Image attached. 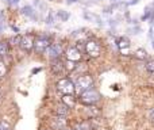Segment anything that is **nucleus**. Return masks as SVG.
<instances>
[{"label": "nucleus", "mask_w": 154, "mask_h": 130, "mask_svg": "<svg viewBox=\"0 0 154 130\" xmlns=\"http://www.w3.org/2000/svg\"><path fill=\"white\" fill-rule=\"evenodd\" d=\"M99 100H100V94H99L95 88H91V90H87L80 94V102H81L82 104L93 106V104L97 103Z\"/></svg>", "instance_id": "nucleus-1"}, {"label": "nucleus", "mask_w": 154, "mask_h": 130, "mask_svg": "<svg viewBox=\"0 0 154 130\" xmlns=\"http://www.w3.org/2000/svg\"><path fill=\"white\" fill-rule=\"evenodd\" d=\"M75 87H76V91H79L80 94L87 91V90L93 88L92 76H89V75H81V76H79L75 81Z\"/></svg>", "instance_id": "nucleus-2"}, {"label": "nucleus", "mask_w": 154, "mask_h": 130, "mask_svg": "<svg viewBox=\"0 0 154 130\" xmlns=\"http://www.w3.org/2000/svg\"><path fill=\"white\" fill-rule=\"evenodd\" d=\"M57 90L62 95H73L76 91V87L72 80L68 79V77H64V79H60L57 81Z\"/></svg>", "instance_id": "nucleus-3"}, {"label": "nucleus", "mask_w": 154, "mask_h": 130, "mask_svg": "<svg viewBox=\"0 0 154 130\" xmlns=\"http://www.w3.org/2000/svg\"><path fill=\"white\" fill-rule=\"evenodd\" d=\"M51 45V40L46 35H39L34 41V50L37 53H45L46 49Z\"/></svg>", "instance_id": "nucleus-4"}, {"label": "nucleus", "mask_w": 154, "mask_h": 130, "mask_svg": "<svg viewBox=\"0 0 154 130\" xmlns=\"http://www.w3.org/2000/svg\"><path fill=\"white\" fill-rule=\"evenodd\" d=\"M85 52H87V54L89 57H92V59H97V57L101 54V48L96 41L89 40L88 42H85Z\"/></svg>", "instance_id": "nucleus-5"}, {"label": "nucleus", "mask_w": 154, "mask_h": 130, "mask_svg": "<svg viewBox=\"0 0 154 130\" xmlns=\"http://www.w3.org/2000/svg\"><path fill=\"white\" fill-rule=\"evenodd\" d=\"M45 53H46V56H48L49 59L57 60V59H60V57H61L62 48H61V45H58V43H51V45L46 49Z\"/></svg>", "instance_id": "nucleus-6"}, {"label": "nucleus", "mask_w": 154, "mask_h": 130, "mask_svg": "<svg viewBox=\"0 0 154 130\" xmlns=\"http://www.w3.org/2000/svg\"><path fill=\"white\" fill-rule=\"evenodd\" d=\"M34 41H35V37L31 34H26L22 37V41H20V48L23 49L24 52H31L34 49Z\"/></svg>", "instance_id": "nucleus-7"}, {"label": "nucleus", "mask_w": 154, "mask_h": 130, "mask_svg": "<svg viewBox=\"0 0 154 130\" xmlns=\"http://www.w3.org/2000/svg\"><path fill=\"white\" fill-rule=\"evenodd\" d=\"M65 54H66V60H68V61L77 62V61H80V60H81V52L77 50L75 46L68 48L66 52H65Z\"/></svg>", "instance_id": "nucleus-8"}, {"label": "nucleus", "mask_w": 154, "mask_h": 130, "mask_svg": "<svg viewBox=\"0 0 154 130\" xmlns=\"http://www.w3.org/2000/svg\"><path fill=\"white\" fill-rule=\"evenodd\" d=\"M116 45H118V48H119V50L122 52V53H127V50L130 49L131 42L127 37H120V38L116 40Z\"/></svg>", "instance_id": "nucleus-9"}, {"label": "nucleus", "mask_w": 154, "mask_h": 130, "mask_svg": "<svg viewBox=\"0 0 154 130\" xmlns=\"http://www.w3.org/2000/svg\"><path fill=\"white\" fill-rule=\"evenodd\" d=\"M64 69H65V65H64V62H62L60 59L53 60V61H51V71H53V73L60 75V73H62V72H64Z\"/></svg>", "instance_id": "nucleus-10"}, {"label": "nucleus", "mask_w": 154, "mask_h": 130, "mask_svg": "<svg viewBox=\"0 0 154 130\" xmlns=\"http://www.w3.org/2000/svg\"><path fill=\"white\" fill-rule=\"evenodd\" d=\"M22 14L26 15L27 18L32 19V21H37V12H35V10L31 5H24V7L22 8Z\"/></svg>", "instance_id": "nucleus-11"}, {"label": "nucleus", "mask_w": 154, "mask_h": 130, "mask_svg": "<svg viewBox=\"0 0 154 130\" xmlns=\"http://www.w3.org/2000/svg\"><path fill=\"white\" fill-rule=\"evenodd\" d=\"M62 103L66 107H69V109H73L76 104V99L73 95H64L62 96Z\"/></svg>", "instance_id": "nucleus-12"}, {"label": "nucleus", "mask_w": 154, "mask_h": 130, "mask_svg": "<svg viewBox=\"0 0 154 130\" xmlns=\"http://www.w3.org/2000/svg\"><path fill=\"white\" fill-rule=\"evenodd\" d=\"M68 113H69V107H66L64 103L62 104H58V106L56 107V114L58 115V117H66Z\"/></svg>", "instance_id": "nucleus-13"}, {"label": "nucleus", "mask_w": 154, "mask_h": 130, "mask_svg": "<svg viewBox=\"0 0 154 130\" xmlns=\"http://www.w3.org/2000/svg\"><path fill=\"white\" fill-rule=\"evenodd\" d=\"M53 125H54V128L62 130L65 128V125H66V121H65L64 117H56L54 118V121H53Z\"/></svg>", "instance_id": "nucleus-14"}, {"label": "nucleus", "mask_w": 154, "mask_h": 130, "mask_svg": "<svg viewBox=\"0 0 154 130\" xmlns=\"http://www.w3.org/2000/svg\"><path fill=\"white\" fill-rule=\"evenodd\" d=\"M134 57H135V59H138V60H147L149 54H147V52L145 50V49L139 48V49H137V50L134 52Z\"/></svg>", "instance_id": "nucleus-15"}, {"label": "nucleus", "mask_w": 154, "mask_h": 130, "mask_svg": "<svg viewBox=\"0 0 154 130\" xmlns=\"http://www.w3.org/2000/svg\"><path fill=\"white\" fill-rule=\"evenodd\" d=\"M56 16L60 19V21H62V22H66L68 19H69V16H70V14L68 12V11H64V10H58L57 11V14H56Z\"/></svg>", "instance_id": "nucleus-16"}, {"label": "nucleus", "mask_w": 154, "mask_h": 130, "mask_svg": "<svg viewBox=\"0 0 154 130\" xmlns=\"http://www.w3.org/2000/svg\"><path fill=\"white\" fill-rule=\"evenodd\" d=\"M10 52V46L7 42H0V57H5Z\"/></svg>", "instance_id": "nucleus-17"}, {"label": "nucleus", "mask_w": 154, "mask_h": 130, "mask_svg": "<svg viewBox=\"0 0 154 130\" xmlns=\"http://www.w3.org/2000/svg\"><path fill=\"white\" fill-rule=\"evenodd\" d=\"M91 129H92V126H91V123L88 122V121L79 123V125L76 126V130H91Z\"/></svg>", "instance_id": "nucleus-18"}, {"label": "nucleus", "mask_w": 154, "mask_h": 130, "mask_svg": "<svg viewBox=\"0 0 154 130\" xmlns=\"http://www.w3.org/2000/svg\"><path fill=\"white\" fill-rule=\"evenodd\" d=\"M84 18L88 19V21H96L97 23H100V18L95 14H89V12H84Z\"/></svg>", "instance_id": "nucleus-19"}, {"label": "nucleus", "mask_w": 154, "mask_h": 130, "mask_svg": "<svg viewBox=\"0 0 154 130\" xmlns=\"http://www.w3.org/2000/svg\"><path fill=\"white\" fill-rule=\"evenodd\" d=\"M54 19H56V15L53 14V11H49L48 12V16H46V23L48 24H53L54 23Z\"/></svg>", "instance_id": "nucleus-20"}, {"label": "nucleus", "mask_w": 154, "mask_h": 130, "mask_svg": "<svg viewBox=\"0 0 154 130\" xmlns=\"http://www.w3.org/2000/svg\"><path fill=\"white\" fill-rule=\"evenodd\" d=\"M76 68H77L76 62H73V61H68V60H66V62H65V69H66V71L72 72V71H75Z\"/></svg>", "instance_id": "nucleus-21"}, {"label": "nucleus", "mask_w": 154, "mask_h": 130, "mask_svg": "<svg viewBox=\"0 0 154 130\" xmlns=\"http://www.w3.org/2000/svg\"><path fill=\"white\" fill-rule=\"evenodd\" d=\"M5 73H7V66H5L4 61H2V60H0V79H2Z\"/></svg>", "instance_id": "nucleus-22"}, {"label": "nucleus", "mask_w": 154, "mask_h": 130, "mask_svg": "<svg viewBox=\"0 0 154 130\" xmlns=\"http://www.w3.org/2000/svg\"><path fill=\"white\" fill-rule=\"evenodd\" d=\"M20 41H22V37L20 35H16V37L11 38L10 42H11V45H20Z\"/></svg>", "instance_id": "nucleus-23"}, {"label": "nucleus", "mask_w": 154, "mask_h": 130, "mask_svg": "<svg viewBox=\"0 0 154 130\" xmlns=\"http://www.w3.org/2000/svg\"><path fill=\"white\" fill-rule=\"evenodd\" d=\"M0 130H11V126L5 121H0Z\"/></svg>", "instance_id": "nucleus-24"}, {"label": "nucleus", "mask_w": 154, "mask_h": 130, "mask_svg": "<svg viewBox=\"0 0 154 130\" xmlns=\"http://www.w3.org/2000/svg\"><path fill=\"white\" fill-rule=\"evenodd\" d=\"M146 69L149 72H152V73H154V61H147L146 62Z\"/></svg>", "instance_id": "nucleus-25"}, {"label": "nucleus", "mask_w": 154, "mask_h": 130, "mask_svg": "<svg viewBox=\"0 0 154 130\" xmlns=\"http://www.w3.org/2000/svg\"><path fill=\"white\" fill-rule=\"evenodd\" d=\"M75 48L77 49V50L82 52V50H85V43H82V42H79V43H77V45L75 46Z\"/></svg>", "instance_id": "nucleus-26"}, {"label": "nucleus", "mask_w": 154, "mask_h": 130, "mask_svg": "<svg viewBox=\"0 0 154 130\" xmlns=\"http://www.w3.org/2000/svg\"><path fill=\"white\" fill-rule=\"evenodd\" d=\"M139 2H141V0H131V2L125 3V4H126V5H135V4H138Z\"/></svg>", "instance_id": "nucleus-27"}, {"label": "nucleus", "mask_w": 154, "mask_h": 130, "mask_svg": "<svg viewBox=\"0 0 154 130\" xmlns=\"http://www.w3.org/2000/svg\"><path fill=\"white\" fill-rule=\"evenodd\" d=\"M8 3H10V4H12V5H15V4H18L19 2H20V0H7Z\"/></svg>", "instance_id": "nucleus-28"}, {"label": "nucleus", "mask_w": 154, "mask_h": 130, "mask_svg": "<svg viewBox=\"0 0 154 130\" xmlns=\"http://www.w3.org/2000/svg\"><path fill=\"white\" fill-rule=\"evenodd\" d=\"M77 2H79V0H66V4H75Z\"/></svg>", "instance_id": "nucleus-29"}, {"label": "nucleus", "mask_w": 154, "mask_h": 130, "mask_svg": "<svg viewBox=\"0 0 154 130\" xmlns=\"http://www.w3.org/2000/svg\"><path fill=\"white\" fill-rule=\"evenodd\" d=\"M150 118H152V119H154V109L152 110V111H150Z\"/></svg>", "instance_id": "nucleus-30"}, {"label": "nucleus", "mask_w": 154, "mask_h": 130, "mask_svg": "<svg viewBox=\"0 0 154 130\" xmlns=\"http://www.w3.org/2000/svg\"><path fill=\"white\" fill-rule=\"evenodd\" d=\"M152 24H154V12H153V16H152Z\"/></svg>", "instance_id": "nucleus-31"}, {"label": "nucleus", "mask_w": 154, "mask_h": 130, "mask_svg": "<svg viewBox=\"0 0 154 130\" xmlns=\"http://www.w3.org/2000/svg\"><path fill=\"white\" fill-rule=\"evenodd\" d=\"M152 46H153V49H154V38H153V41H152Z\"/></svg>", "instance_id": "nucleus-32"}, {"label": "nucleus", "mask_w": 154, "mask_h": 130, "mask_svg": "<svg viewBox=\"0 0 154 130\" xmlns=\"http://www.w3.org/2000/svg\"><path fill=\"white\" fill-rule=\"evenodd\" d=\"M62 130H70V129H62Z\"/></svg>", "instance_id": "nucleus-33"}, {"label": "nucleus", "mask_w": 154, "mask_h": 130, "mask_svg": "<svg viewBox=\"0 0 154 130\" xmlns=\"http://www.w3.org/2000/svg\"><path fill=\"white\" fill-rule=\"evenodd\" d=\"M50 2H56V0H50Z\"/></svg>", "instance_id": "nucleus-34"}, {"label": "nucleus", "mask_w": 154, "mask_h": 130, "mask_svg": "<svg viewBox=\"0 0 154 130\" xmlns=\"http://www.w3.org/2000/svg\"><path fill=\"white\" fill-rule=\"evenodd\" d=\"M0 98H2V92H0Z\"/></svg>", "instance_id": "nucleus-35"}]
</instances>
